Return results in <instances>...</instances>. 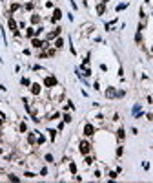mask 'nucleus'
Masks as SVG:
<instances>
[{"label":"nucleus","instance_id":"obj_1","mask_svg":"<svg viewBox=\"0 0 153 183\" xmlns=\"http://www.w3.org/2000/svg\"><path fill=\"white\" fill-rule=\"evenodd\" d=\"M49 97H51V101H53V103H60V101H62V97H64V88L57 84L55 88H51V90H49Z\"/></svg>","mask_w":153,"mask_h":183},{"label":"nucleus","instance_id":"obj_2","mask_svg":"<svg viewBox=\"0 0 153 183\" xmlns=\"http://www.w3.org/2000/svg\"><path fill=\"white\" fill-rule=\"evenodd\" d=\"M57 84H58V81H57V77H55V75H51V73H49V75H46V77H44V81H42V86H44V88H47V90L55 88Z\"/></svg>","mask_w":153,"mask_h":183},{"label":"nucleus","instance_id":"obj_3","mask_svg":"<svg viewBox=\"0 0 153 183\" xmlns=\"http://www.w3.org/2000/svg\"><path fill=\"white\" fill-rule=\"evenodd\" d=\"M7 28H9V31L13 33L15 37H20V31H18V24H17V20L13 18V15H7Z\"/></svg>","mask_w":153,"mask_h":183},{"label":"nucleus","instance_id":"obj_4","mask_svg":"<svg viewBox=\"0 0 153 183\" xmlns=\"http://www.w3.org/2000/svg\"><path fill=\"white\" fill-rule=\"evenodd\" d=\"M91 143L88 141V139H82L80 143H78V152L82 154V156H88V154H91Z\"/></svg>","mask_w":153,"mask_h":183},{"label":"nucleus","instance_id":"obj_5","mask_svg":"<svg viewBox=\"0 0 153 183\" xmlns=\"http://www.w3.org/2000/svg\"><path fill=\"white\" fill-rule=\"evenodd\" d=\"M95 132H97V128H95L93 123H84V126H82V134H84V137H91Z\"/></svg>","mask_w":153,"mask_h":183},{"label":"nucleus","instance_id":"obj_6","mask_svg":"<svg viewBox=\"0 0 153 183\" xmlns=\"http://www.w3.org/2000/svg\"><path fill=\"white\" fill-rule=\"evenodd\" d=\"M60 18H62V11H60L58 7H55V9H53V13H51V18H49V20H51V24H57Z\"/></svg>","mask_w":153,"mask_h":183},{"label":"nucleus","instance_id":"obj_7","mask_svg":"<svg viewBox=\"0 0 153 183\" xmlns=\"http://www.w3.org/2000/svg\"><path fill=\"white\" fill-rule=\"evenodd\" d=\"M60 33H62V28H60V26H57V28H55L53 31H49V33H47L46 40H55L57 37H60Z\"/></svg>","mask_w":153,"mask_h":183},{"label":"nucleus","instance_id":"obj_8","mask_svg":"<svg viewBox=\"0 0 153 183\" xmlns=\"http://www.w3.org/2000/svg\"><path fill=\"white\" fill-rule=\"evenodd\" d=\"M29 92H31L35 97H38V95L42 93V84H38V82H31V86H29Z\"/></svg>","mask_w":153,"mask_h":183},{"label":"nucleus","instance_id":"obj_9","mask_svg":"<svg viewBox=\"0 0 153 183\" xmlns=\"http://www.w3.org/2000/svg\"><path fill=\"white\" fill-rule=\"evenodd\" d=\"M28 145L29 146H37V130H33V132H28Z\"/></svg>","mask_w":153,"mask_h":183},{"label":"nucleus","instance_id":"obj_10","mask_svg":"<svg viewBox=\"0 0 153 183\" xmlns=\"http://www.w3.org/2000/svg\"><path fill=\"white\" fill-rule=\"evenodd\" d=\"M60 117H62V113H60L58 110H55V112H51V113H47V115H46V119H47V121H58Z\"/></svg>","mask_w":153,"mask_h":183},{"label":"nucleus","instance_id":"obj_11","mask_svg":"<svg viewBox=\"0 0 153 183\" xmlns=\"http://www.w3.org/2000/svg\"><path fill=\"white\" fill-rule=\"evenodd\" d=\"M104 95H106L108 99H115V97H117V88H113V86H108V90L104 92Z\"/></svg>","mask_w":153,"mask_h":183},{"label":"nucleus","instance_id":"obj_12","mask_svg":"<svg viewBox=\"0 0 153 183\" xmlns=\"http://www.w3.org/2000/svg\"><path fill=\"white\" fill-rule=\"evenodd\" d=\"M115 136H117V141H118V143H122V141L126 139V130L120 126V128L117 130V134H115Z\"/></svg>","mask_w":153,"mask_h":183},{"label":"nucleus","instance_id":"obj_13","mask_svg":"<svg viewBox=\"0 0 153 183\" xmlns=\"http://www.w3.org/2000/svg\"><path fill=\"white\" fill-rule=\"evenodd\" d=\"M95 11H97V15H99V17H100V15H104V13H106V4L99 2V4H97V7H95Z\"/></svg>","mask_w":153,"mask_h":183},{"label":"nucleus","instance_id":"obj_14","mask_svg":"<svg viewBox=\"0 0 153 183\" xmlns=\"http://www.w3.org/2000/svg\"><path fill=\"white\" fill-rule=\"evenodd\" d=\"M44 143H46V136H44L42 132H38V130H37V146H42Z\"/></svg>","mask_w":153,"mask_h":183},{"label":"nucleus","instance_id":"obj_15","mask_svg":"<svg viewBox=\"0 0 153 183\" xmlns=\"http://www.w3.org/2000/svg\"><path fill=\"white\" fill-rule=\"evenodd\" d=\"M24 37H26V38H33V37H35V26H29V28L24 31Z\"/></svg>","mask_w":153,"mask_h":183},{"label":"nucleus","instance_id":"obj_16","mask_svg":"<svg viewBox=\"0 0 153 183\" xmlns=\"http://www.w3.org/2000/svg\"><path fill=\"white\" fill-rule=\"evenodd\" d=\"M20 7H22V6H20L18 2H13V4L9 6V11H7V15H13V13H15V11H18Z\"/></svg>","mask_w":153,"mask_h":183},{"label":"nucleus","instance_id":"obj_17","mask_svg":"<svg viewBox=\"0 0 153 183\" xmlns=\"http://www.w3.org/2000/svg\"><path fill=\"white\" fill-rule=\"evenodd\" d=\"M53 48H57V50L64 48V38H62V37H57V38H55V42H53Z\"/></svg>","mask_w":153,"mask_h":183},{"label":"nucleus","instance_id":"obj_18","mask_svg":"<svg viewBox=\"0 0 153 183\" xmlns=\"http://www.w3.org/2000/svg\"><path fill=\"white\" fill-rule=\"evenodd\" d=\"M29 20H31V24H33V26H37L38 22H42V17H40V15H38V13H33V15H31V18H29Z\"/></svg>","mask_w":153,"mask_h":183},{"label":"nucleus","instance_id":"obj_19","mask_svg":"<svg viewBox=\"0 0 153 183\" xmlns=\"http://www.w3.org/2000/svg\"><path fill=\"white\" fill-rule=\"evenodd\" d=\"M62 121H64L66 125H69V123L73 121V117H71V113H69V112H64V113H62Z\"/></svg>","mask_w":153,"mask_h":183},{"label":"nucleus","instance_id":"obj_20","mask_svg":"<svg viewBox=\"0 0 153 183\" xmlns=\"http://www.w3.org/2000/svg\"><path fill=\"white\" fill-rule=\"evenodd\" d=\"M46 132L49 134V139H51V143H55V139H57V130H55V128H47Z\"/></svg>","mask_w":153,"mask_h":183},{"label":"nucleus","instance_id":"obj_21","mask_svg":"<svg viewBox=\"0 0 153 183\" xmlns=\"http://www.w3.org/2000/svg\"><path fill=\"white\" fill-rule=\"evenodd\" d=\"M44 161H46V163H57V161H55V156H53L51 152L44 154Z\"/></svg>","mask_w":153,"mask_h":183},{"label":"nucleus","instance_id":"obj_22","mask_svg":"<svg viewBox=\"0 0 153 183\" xmlns=\"http://www.w3.org/2000/svg\"><path fill=\"white\" fill-rule=\"evenodd\" d=\"M68 169H69V174H71V176H75V174H76V163H75V161H69Z\"/></svg>","mask_w":153,"mask_h":183},{"label":"nucleus","instance_id":"obj_23","mask_svg":"<svg viewBox=\"0 0 153 183\" xmlns=\"http://www.w3.org/2000/svg\"><path fill=\"white\" fill-rule=\"evenodd\" d=\"M18 132H20V134H28V123H26V121H22V123L18 125Z\"/></svg>","mask_w":153,"mask_h":183},{"label":"nucleus","instance_id":"obj_24","mask_svg":"<svg viewBox=\"0 0 153 183\" xmlns=\"http://www.w3.org/2000/svg\"><path fill=\"white\" fill-rule=\"evenodd\" d=\"M93 161H95V157H93V156H89V154H88V156H84V165H86V167L93 165Z\"/></svg>","mask_w":153,"mask_h":183},{"label":"nucleus","instance_id":"obj_25","mask_svg":"<svg viewBox=\"0 0 153 183\" xmlns=\"http://www.w3.org/2000/svg\"><path fill=\"white\" fill-rule=\"evenodd\" d=\"M128 6H129V2H122V4H118V6L115 7V11H117V13H120V11H124Z\"/></svg>","mask_w":153,"mask_h":183},{"label":"nucleus","instance_id":"obj_26","mask_svg":"<svg viewBox=\"0 0 153 183\" xmlns=\"http://www.w3.org/2000/svg\"><path fill=\"white\" fill-rule=\"evenodd\" d=\"M20 84L26 86V88H29V86H31V79H29V77H22V79H20Z\"/></svg>","mask_w":153,"mask_h":183},{"label":"nucleus","instance_id":"obj_27","mask_svg":"<svg viewBox=\"0 0 153 183\" xmlns=\"http://www.w3.org/2000/svg\"><path fill=\"white\" fill-rule=\"evenodd\" d=\"M122 154H124V146H122V143H118L117 150H115V156H117V157H122Z\"/></svg>","mask_w":153,"mask_h":183},{"label":"nucleus","instance_id":"obj_28","mask_svg":"<svg viewBox=\"0 0 153 183\" xmlns=\"http://www.w3.org/2000/svg\"><path fill=\"white\" fill-rule=\"evenodd\" d=\"M139 110H142V105H140V103H135V105H133V108H131V115H135Z\"/></svg>","mask_w":153,"mask_h":183},{"label":"nucleus","instance_id":"obj_29","mask_svg":"<svg viewBox=\"0 0 153 183\" xmlns=\"http://www.w3.org/2000/svg\"><path fill=\"white\" fill-rule=\"evenodd\" d=\"M24 9H26V11H33V9H35V2H26V4H24Z\"/></svg>","mask_w":153,"mask_h":183},{"label":"nucleus","instance_id":"obj_30","mask_svg":"<svg viewBox=\"0 0 153 183\" xmlns=\"http://www.w3.org/2000/svg\"><path fill=\"white\" fill-rule=\"evenodd\" d=\"M42 33H44V26H37L35 28V37H40Z\"/></svg>","mask_w":153,"mask_h":183},{"label":"nucleus","instance_id":"obj_31","mask_svg":"<svg viewBox=\"0 0 153 183\" xmlns=\"http://www.w3.org/2000/svg\"><path fill=\"white\" fill-rule=\"evenodd\" d=\"M135 42H137V44L142 42V31H137V33H135Z\"/></svg>","mask_w":153,"mask_h":183},{"label":"nucleus","instance_id":"obj_32","mask_svg":"<svg viewBox=\"0 0 153 183\" xmlns=\"http://www.w3.org/2000/svg\"><path fill=\"white\" fill-rule=\"evenodd\" d=\"M108 176H110V180H117V178H118V172H117V170H110Z\"/></svg>","mask_w":153,"mask_h":183},{"label":"nucleus","instance_id":"obj_33","mask_svg":"<svg viewBox=\"0 0 153 183\" xmlns=\"http://www.w3.org/2000/svg\"><path fill=\"white\" fill-rule=\"evenodd\" d=\"M139 18L140 20H146V13H144V7L140 6V9H139Z\"/></svg>","mask_w":153,"mask_h":183},{"label":"nucleus","instance_id":"obj_34","mask_svg":"<svg viewBox=\"0 0 153 183\" xmlns=\"http://www.w3.org/2000/svg\"><path fill=\"white\" fill-rule=\"evenodd\" d=\"M144 28H146V20H140L137 26V31H144Z\"/></svg>","mask_w":153,"mask_h":183},{"label":"nucleus","instance_id":"obj_35","mask_svg":"<svg viewBox=\"0 0 153 183\" xmlns=\"http://www.w3.org/2000/svg\"><path fill=\"white\" fill-rule=\"evenodd\" d=\"M144 115H146V113H144V112H142V110H139V112H137V113H135V115H131V117H133V119H142V117H144Z\"/></svg>","mask_w":153,"mask_h":183},{"label":"nucleus","instance_id":"obj_36","mask_svg":"<svg viewBox=\"0 0 153 183\" xmlns=\"http://www.w3.org/2000/svg\"><path fill=\"white\" fill-rule=\"evenodd\" d=\"M7 180H9V181H20V178H18L17 174H7Z\"/></svg>","mask_w":153,"mask_h":183},{"label":"nucleus","instance_id":"obj_37","mask_svg":"<svg viewBox=\"0 0 153 183\" xmlns=\"http://www.w3.org/2000/svg\"><path fill=\"white\" fill-rule=\"evenodd\" d=\"M24 176H26V178H37L38 174H35V172H31V170H24Z\"/></svg>","mask_w":153,"mask_h":183},{"label":"nucleus","instance_id":"obj_38","mask_svg":"<svg viewBox=\"0 0 153 183\" xmlns=\"http://www.w3.org/2000/svg\"><path fill=\"white\" fill-rule=\"evenodd\" d=\"M47 172H49V170H47V167H42V169H40V176H42V178H46V176H47Z\"/></svg>","mask_w":153,"mask_h":183},{"label":"nucleus","instance_id":"obj_39","mask_svg":"<svg viewBox=\"0 0 153 183\" xmlns=\"http://www.w3.org/2000/svg\"><path fill=\"white\" fill-rule=\"evenodd\" d=\"M93 90H95V92H100V82H99V81L93 82Z\"/></svg>","mask_w":153,"mask_h":183},{"label":"nucleus","instance_id":"obj_40","mask_svg":"<svg viewBox=\"0 0 153 183\" xmlns=\"http://www.w3.org/2000/svg\"><path fill=\"white\" fill-rule=\"evenodd\" d=\"M124 95H126V92H124V90H117V97H118V99H120V97H124Z\"/></svg>","mask_w":153,"mask_h":183},{"label":"nucleus","instance_id":"obj_41","mask_svg":"<svg viewBox=\"0 0 153 183\" xmlns=\"http://www.w3.org/2000/svg\"><path fill=\"white\" fill-rule=\"evenodd\" d=\"M64 125H66L64 121H60V123H58V126H57V128H58V132H62V130H64Z\"/></svg>","mask_w":153,"mask_h":183},{"label":"nucleus","instance_id":"obj_42","mask_svg":"<svg viewBox=\"0 0 153 183\" xmlns=\"http://www.w3.org/2000/svg\"><path fill=\"white\" fill-rule=\"evenodd\" d=\"M69 50H71V53H73V55H76V50H75V46H73L71 42H69Z\"/></svg>","mask_w":153,"mask_h":183},{"label":"nucleus","instance_id":"obj_43","mask_svg":"<svg viewBox=\"0 0 153 183\" xmlns=\"http://www.w3.org/2000/svg\"><path fill=\"white\" fill-rule=\"evenodd\" d=\"M142 167H144V170H150V163H148V161H144Z\"/></svg>","mask_w":153,"mask_h":183},{"label":"nucleus","instance_id":"obj_44","mask_svg":"<svg viewBox=\"0 0 153 183\" xmlns=\"http://www.w3.org/2000/svg\"><path fill=\"white\" fill-rule=\"evenodd\" d=\"M93 176H95V178H97V180H99V178H100V176H102V172H100V170H95V174H93Z\"/></svg>","mask_w":153,"mask_h":183},{"label":"nucleus","instance_id":"obj_45","mask_svg":"<svg viewBox=\"0 0 153 183\" xmlns=\"http://www.w3.org/2000/svg\"><path fill=\"white\" fill-rule=\"evenodd\" d=\"M46 7H47V9H51V7H53V2H51V0H49V2H46Z\"/></svg>","mask_w":153,"mask_h":183},{"label":"nucleus","instance_id":"obj_46","mask_svg":"<svg viewBox=\"0 0 153 183\" xmlns=\"http://www.w3.org/2000/svg\"><path fill=\"white\" fill-rule=\"evenodd\" d=\"M68 18H69V22H73V20H75V17H73V13H68Z\"/></svg>","mask_w":153,"mask_h":183},{"label":"nucleus","instance_id":"obj_47","mask_svg":"<svg viewBox=\"0 0 153 183\" xmlns=\"http://www.w3.org/2000/svg\"><path fill=\"white\" fill-rule=\"evenodd\" d=\"M131 134H133V136H137V134H139V128H135V126H133V128H131Z\"/></svg>","mask_w":153,"mask_h":183},{"label":"nucleus","instance_id":"obj_48","mask_svg":"<svg viewBox=\"0 0 153 183\" xmlns=\"http://www.w3.org/2000/svg\"><path fill=\"white\" fill-rule=\"evenodd\" d=\"M146 101H148L150 105H153V97H151V95H148V97H146Z\"/></svg>","mask_w":153,"mask_h":183},{"label":"nucleus","instance_id":"obj_49","mask_svg":"<svg viewBox=\"0 0 153 183\" xmlns=\"http://www.w3.org/2000/svg\"><path fill=\"white\" fill-rule=\"evenodd\" d=\"M146 119H148V121H153V113H146Z\"/></svg>","mask_w":153,"mask_h":183},{"label":"nucleus","instance_id":"obj_50","mask_svg":"<svg viewBox=\"0 0 153 183\" xmlns=\"http://www.w3.org/2000/svg\"><path fill=\"white\" fill-rule=\"evenodd\" d=\"M69 4H71V7H73V9H76V4H75V0H69Z\"/></svg>","mask_w":153,"mask_h":183},{"label":"nucleus","instance_id":"obj_51","mask_svg":"<svg viewBox=\"0 0 153 183\" xmlns=\"http://www.w3.org/2000/svg\"><path fill=\"white\" fill-rule=\"evenodd\" d=\"M0 92H7V88H6L4 84H0Z\"/></svg>","mask_w":153,"mask_h":183},{"label":"nucleus","instance_id":"obj_52","mask_svg":"<svg viewBox=\"0 0 153 183\" xmlns=\"http://www.w3.org/2000/svg\"><path fill=\"white\" fill-rule=\"evenodd\" d=\"M4 121H6V119H0V128L4 126Z\"/></svg>","mask_w":153,"mask_h":183},{"label":"nucleus","instance_id":"obj_53","mask_svg":"<svg viewBox=\"0 0 153 183\" xmlns=\"http://www.w3.org/2000/svg\"><path fill=\"white\" fill-rule=\"evenodd\" d=\"M99 2H102V4H108V2H110V0H99Z\"/></svg>","mask_w":153,"mask_h":183},{"label":"nucleus","instance_id":"obj_54","mask_svg":"<svg viewBox=\"0 0 153 183\" xmlns=\"http://www.w3.org/2000/svg\"><path fill=\"white\" fill-rule=\"evenodd\" d=\"M0 38H2V31H0Z\"/></svg>","mask_w":153,"mask_h":183},{"label":"nucleus","instance_id":"obj_55","mask_svg":"<svg viewBox=\"0 0 153 183\" xmlns=\"http://www.w3.org/2000/svg\"><path fill=\"white\" fill-rule=\"evenodd\" d=\"M151 53H153V46H151Z\"/></svg>","mask_w":153,"mask_h":183}]
</instances>
